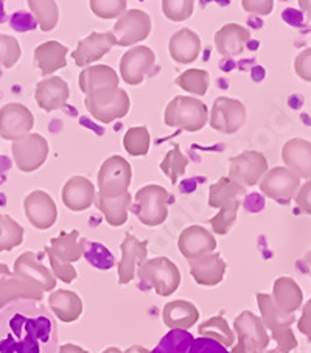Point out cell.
Instances as JSON below:
<instances>
[{"label":"cell","instance_id":"cell-17","mask_svg":"<svg viewBox=\"0 0 311 353\" xmlns=\"http://www.w3.org/2000/svg\"><path fill=\"white\" fill-rule=\"evenodd\" d=\"M121 249V259L119 261L117 274H119V283L128 285L134 280L136 271L139 266L146 260L148 255V241L139 240L137 236L126 232L125 240L120 245Z\"/></svg>","mask_w":311,"mask_h":353},{"label":"cell","instance_id":"cell-29","mask_svg":"<svg viewBox=\"0 0 311 353\" xmlns=\"http://www.w3.org/2000/svg\"><path fill=\"white\" fill-rule=\"evenodd\" d=\"M41 293L42 291L36 285L10 272L0 279V308L22 299L39 301L42 297Z\"/></svg>","mask_w":311,"mask_h":353},{"label":"cell","instance_id":"cell-62","mask_svg":"<svg viewBox=\"0 0 311 353\" xmlns=\"http://www.w3.org/2000/svg\"><path fill=\"white\" fill-rule=\"evenodd\" d=\"M0 235H2V228H0Z\"/></svg>","mask_w":311,"mask_h":353},{"label":"cell","instance_id":"cell-41","mask_svg":"<svg viewBox=\"0 0 311 353\" xmlns=\"http://www.w3.org/2000/svg\"><path fill=\"white\" fill-rule=\"evenodd\" d=\"M187 165H188L187 156L182 153L178 143H173V148L168 151L165 157H163V161L161 162V170L162 173L172 181V184L176 185L182 176L185 174Z\"/></svg>","mask_w":311,"mask_h":353},{"label":"cell","instance_id":"cell-45","mask_svg":"<svg viewBox=\"0 0 311 353\" xmlns=\"http://www.w3.org/2000/svg\"><path fill=\"white\" fill-rule=\"evenodd\" d=\"M194 11V0H162V13L172 22L190 19Z\"/></svg>","mask_w":311,"mask_h":353},{"label":"cell","instance_id":"cell-33","mask_svg":"<svg viewBox=\"0 0 311 353\" xmlns=\"http://www.w3.org/2000/svg\"><path fill=\"white\" fill-rule=\"evenodd\" d=\"M95 204L100 209L101 214L105 215V220L109 226L120 228L128 221L132 198L130 192L115 198H103L100 194H97Z\"/></svg>","mask_w":311,"mask_h":353},{"label":"cell","instance_id":"cell-23","mask_svg":"<svg viewBox=\"0 0 311 353\" xmlns=\"http://www.w3.org/2000/svg\"><path fill=\"white\" fill-rule=\"evenodd\" d=\"M251 41V32L240 23H225L213 36L217 52L224 58L239 57Z\"/></svg>","mask_w":311,"mask_h":353},{"label":"cell","instance_id":"cell-14","mask_svg":"<svg viewBox=\"0 0 311 353\" xmlns=\"http://www.w3.org/2000/svg\"><path fill=\"white\" fill-rule=\"evenodd\" d=\"M34 128V115L22 103H7L0 108V137L5 140L19 139Z\"/></svg>","mask_w":311,"mask_h":353},{"label":"cell","instance_id":"cell-42","mask_svg":"<svg viewBox=\"0 0 311 353\" xmlns=\"http://www.w3.org/2000/svg\"><path fill=\"white\" fill-rule=\"evenodd\" d=\"M0 228H2V235H0V252L13 251L14 248L21 246L23 241V228L19 223L14 221L10 215H0Z\"/></svg>","mask_w":311,"mask_h":353},{"label":"cell","instance_id":"cell-5","mask_svg":"<svg viewBox=\"0 0 311 353\" xmlns=\"http://www.w3.org/2000/svg\"><path fill=\"white\" fill-rule=\"evenodd\" d=\"M132 181V167L125 157L111 156L101 163L97 176V187L103 198H115L128 193Z\"/></svg>","mask_w":311,"mask_h":353},{"label":"cell","instance_id":"cell-56","mask_svg":"<svg viewBox=\"0 0 311 353\" xmlns=\"http://www.w3.org/2000/svg\"><path fill=\"white\" fill-rule=\"evenodd\" d=\"M230 353H261L259 350L252 349V347L246 345L243 341H239V344H235L234 347H232V352Z\"/></svg>","mask_w":311,"mask_h":353},{"label":"cell","instance_id":"cell-60","mask_svg":"<svg viewBox=\"0 0 311 353\" xmlns=\"http://www.w3.org/2000/svg\"><path fill=\"white\" fill-rule=\"evenodd\" d=\"M101 353H126V352H121L120 349H117V347H109V349L103 350Z\"/></svg>","mask_w":311,"mask_h":353},{"label":"cell","instance_id":"cell-51","mask_svg":"<svg viewBox=\"0 0 311 353\" xmlns=\"http://www.w3.org/2000/svg\"><path fill=\"white\" fill-rule=\"evenodd\" d=\"M190 353H230L225 347L209 338H198L193 341Z\"/></svg>","mask_w":311,"mask_h":353},{"label":"cell","instance_id":"cell-38","mask_svg":"<svg viewBox=\"0 0 311 353\" xmlns=\"http://www.w3.org/2000/svg\"><path fill=\"white\" fill-rule=\"evenodd\" d=\"M174 83L187 94L205 95L210 86V75L204 69H187L176 77Z\"/></svg>","mask_w":311,"mask_h":353},{"label":"cell","instance_id":"cell-18","mask_svg":"<svg viewBox=\"0 0 311 353\" xmlns=\"http://www.w3.org/2000/svg\"><path fill=\"white\" fill-rule=\"evenodd\" d=\"M70 99L69 83L61 77H46L44 80L36 84L34 100L44 112H53L63 109Z\"/></svg>","mask_w":311,"mask_h":353},{"label":"cell","instance_id":"cell-10","mask_svg":"<svg viewBox=\"0 0 311 353\" xmlns=\"http://www.w3.org/2000/svg\"><path fill=\"white\" fill-rule=\"evenodd\" d=\"M152 23L148 13L142 10H126L114 23L112 33L120 47H134L143 42L151 33Z\"/></svg>","mask_w":311,"mask_h":353},{"label":"cell","instance_id":"cell-3","mask_svg":"<svg viewBox=\"0 0 311 353\" xmlns=\"http://www.w3.org/2000/svg\"><path fill=\"white\" fill-rule=\"evenodd\" d=\"M168 203L170 194L167 188L157 184H148L139 188L130 210L143 226L156 228L165 223L168 218Z\"/></svg>","mask_w":311,"mask_h":353},{"label":"cell","instance_id":"cell-27","mask_svg":"<svg viewBox=\"0 0 311 353\" xmlns=\"http://www.w3.org/2000/svg\"><path fill=\"white\" fill-rule=\"evenodd\" d=\"M69 48L59 41H46L34 48V64L44 77H52L54 72L67 65Z\"/></svg>","mask_w":311,"mask_h":353},{"label":"cell","instance_id":"cell-61","mask_svg":"<svg viewBox=\"0 0 311 353\" xmlns=\"http://www.w3.org/2000/svg\"><path fill=\"white\" fill-rule=\"evenodd\" d=\"M261 353H288V352H283V350H280L279 347H277V349H274V350H268V352H261Z\"/></svg>","mask_w":311,"mask_h":353},{"label":"cell","instance_id":"cell-47","mask_svg":"<svg viewBox=\"0 0 311 353\" xmlns=\"http://www.w3.org/2000/svg\"><path fill=\"white\" fill-rule=\"evenodd\" d=\"M84 255L90 261V265L99 268V270H109V268L114 266V259L111 252L105 246L99 245V243H90V245L88 243Z\"/></svg>","mask_w":311,"mask_h":353},{"label":"cell","instance_id":"cell-21","mask_svg":"<svg viewBox=\"0 0 311 353\" xmlns=\"http://www.w3.org/2000/svg\"><path fill=\"white\" fill-rule=\"evenodd\" d=\"M97 188L86 176H72L61 192V198L67 209L72 212H84L95 203Z\"/></svg>","mask_w":311,"mask_h":353},{"label":"cell","instance_id":"cell-55","mask_svg":"<svg viewBox=\"0 0 311 353\" xmlns=\"http://www.w3.org/2000/svg\"><path fill=\"white\" fill-rule=\"evenodd\" d=\"M58 353H89V352L84 350L83 347H80V345L69 343V344L61 345L59 349H58Z\"/></svg>","mask_w":311,"mask_h":353},{"label":"cell","instance_id":"cell-57","mask_svg":"<svg viewBox=\"0 0 311 353\" xmlns=\"http://www.w3.org/2000/svg\"><path fill=\"white\" fill-rule=\"evenodd\" d=\"M299 7H301V10L311 21V0H299Z\"/></svg>","mask_w":311,"mask_h":353},{"label":"cell","instance_id":"cell-40","mask_svg":"<svg viewBox=\"0 0 311 353\" xmlns=\"http://www.w3.org/2000/svg\"><path fill=\"white\" fill-rule=\"evenodd\" d=\"M194 338L187 330H170L150 353H190Z\"/></svg>","mask_w":311,"mask_h":353},{"label":"cell","instance_id":"cell-36","mask_svg":"<svg viewBox=\"0 0 311 353\" xmlns=\"http://www.w3.org/2000/svg\"><path fill=\"white\" fill-rule=\"evenodd\" d=\"M36 23L44 33L57 28L59 22V7L57 0H27Z\"/></svg>","mask_w":311,"mask_h":353},{"label":"cell","instance_id":"cell-48","mask_svg":"<svg viewBox=\"0 0 311 353\" xmlns=\"http://www.w3.org/2000/svg\"><path fill=\"white\" fill-rule=\"evenodd\" d=\"M294 70L301 80L311 83V47L297 54L294 59Z\"/></svg>","mask_w":311,"mask_h":353},{"label":"cell","instance_id":"cell-11","mask_svg":"<svg viewBox=\"0 0 311 353\" xmlns=\"http://www.w3.org/2000/svg\"><path fill=\"white\" fill-rule=\"evenodd\" d=\"M268 168H270V165H268V159L263 153L246 150L240 154L230 157L229 178L240 182L243 187H254L263 178Z\"/></svg>","mask_w":311,"mask_h":353},{"label":"cell","instance_id":"cell-49","mask_svg":"<svg viewBox=\"0 0 311 353\" xmlns=\"http://www.w3.org/2000/svg\"><path fill=\"white\" fill-rule=\"evenodd\" d=\"M48 260H50L53 276L59 280H63L64 283H72L73 280L78 277L77 270L72 266V263H61V261L52 257V255H48Z\"/></svg>","mask_w":311,"mask_h":353},{"label":"cell","instance_id":"cell-26","mask_svg":"<svg viewBox=\"0 0 311 353\" xmlns=\"http://www.w3.org/2000/svg\"><path fill=\"white\" fill-rule=\"evenodd\" d=\"M282 161L286 168L299 178L311 179V142L302 137L290 139L282 148Z\"/></svg>","mask_w":311,"mask_h":353},{"label":"cell","instance_id":"cell-13","mask_svg":"<svg viewBox=\"0 0 311 353\" xmlns=\"http://www.w3.org/2000/svg\"><path fill=\"white\" fill-rule=\"evenodd\" d=\"M119 83V74L111 65L106 64L84 67L80 77H78V88L81 89V92L86 97L111 94L120 88Z\"/></svg>","mask_w":311,"mask_h":353},{"label":"cell","instance_id":"cell-12","mask_svg":"<svg viewBox=\"0 0 311 353\" xmlns=\"http://www.w3.org/2000/svg\"><path fill=\"white\" fill-rule=\"evenodd\" d=\"M156 64V54L146 46H134L120 59V78L130 86H139Z\"/></svg>","mask_w":311,"mask_h":353},{"label":"cell","instance_id":"cell-30","mask_svg":"<svg viewBox=\"0 0 311 353\" xmlns=\"http://www.w3.org/2000/svg\"><path fill=\"white\" fill-rule=\"evenodd\" d=\"M271 299L276 303V307L280 312L286 314H294L302 307L303 293L294 279L279 277L274 282Z\"/></svg>","mask_w":311,"mask_h":353},{"label":"cell","instance_id":"cell-31","mask_svg":"<svg viewBox=\"0 0 311 353\" xmlns=\"http://www.w3.org/2000/svg\"><path fill=\"white\" fill-rule=\"evenodd\" d=\"M162 319L170 330H188L198 322L199 310L188 301H173L163 307Z\"/></svg>","mask_w":311,"mask_h":353},{"label":"cell","instance_id":"cell-35","mask_svg":"<svg viewBox=\"0 0 311 353\" xmlns=\"http://www.w3.org/2000/svg\"><path fill=\"white\" fill-rule=\"evenodd\" d=\"M257 302L261 314V322L266 328H270L271 333L282 330V328H288L296 322L294 314H286L276 307V303L272 302L271 294L259 293L257 294Z\"/></svg>","mask_w":311,"mask_h":353},{"label":"cell","instance_id":"cell-44","mask_svg":"<svg viewBox=\"0 0 311 353\" xmlns=\"http://www.w3.org/2000/svg\"><path fill=\"white\" fill-rule=\"evenodd\" d=\"M89 7L99 19H119L126 11V0H89Z\"/></svg>","mask_w":311,"mask_h":353},{"label":"cell","instance_id":"cell-1","mask_svg":"<svg viewBox=\"0 0 311 353\" xmlns=\"http://www.w3.org/2000/svg\"><path fill=\"white\" fill-rule=\"evenodd\" d=\"M58 325L50 310L30 299L0 312V353H58Z\"/></svg>","mask_w":311,"mask_h":353},{"label":"cell","instance_id":"cell-20","mask_svg":"<svg viewBox=\"0 0 311 353\" xmlns=\"http://www.w3.org/2000/svg\"><path fill=\"white\" fill-rule=\"evenodd\" d=\"M218 248L217 239L212 232L199 224H193L182 230L178 239V249L185 259L193 260L201 255L210 254Z\"/></svg>","mask_w":311,"mask_h":353},{"label":"cell","instance_id":"cell-25","mask_svg":"<svg viewBox=\"0 0 311 353\" xmlns=\"http://www.w3.org/2000/svg\"><path fill=\"white\" fill-rule=\"evenodd\" d=\"M234 328L239 334V341H243L246 345L259 352H265L270 344V334L266 332L260 318H257L252 312H243L234 322Z\"/></svg>","mask_w":311,"mask_h":353},{"label":"cell","instance_id":"cell-53","mask_svg":"<svg viewBox=\"0 0 311 353\" xmlns=\"http://www.w3.org/2000/svg\"><path fill=\"white\" fill-rule=\"evenodd\" d=\"M294 199L299 210H301L302 214L311 216V179L305 182L303 185H301Z\"/></svg>","mask_w":311,"mask_h":353},{"label":"cell","instance_id":"cell-8","mask_svg":"<svg viewBox=\"0 0 311 353\" xmlns=\"http://www.w3.org/2000/svg\"><path fill=\"white\" fill-rule=\"evenodd\" d=\"M88 112L103 125H109L112 121L123 119L131 109V99L125 89L119 88L111 94L99 97H86L84 100Z\"/></svg>","mask_w":311,"mask_h":353},{"label":"cell","instance_id":"cell-15","mask_svg":"<svg viewBox=\"0 0 311 353\" xmlns=\"http://www.w3.org/2000/svg\"><path fill=\"white\" fill-rule=\"evenodd\" d=\"M23 210L28 223L34 229L47 230L58 221V207L53 198L44 190H33L23 199Z\"/></svg>","mask_w":311,"mask_h":353},{"label":"cell","instance_id":"cell-7","mask_svg":"<svg viewBox=\"0 0 311 353\" xmlns=\"http://www.w3.org/2000/svg\"><path fill=\"white\" fill-rule=\"evenodd\" d=\"M246 119V106L240 100L224 95L213 100L209 112V125L212 130L221 134H235L245 126Z\"/></svg>","mask_w":311,"mask_h":353},{"label":"cell","instance_id":"cell-37","mask_svg":"<svg viewBox=\"0 0 311 353\" xmlns=\"http://www.w3.org/2000/svg\"><path fill=\"white\" fill-rule=\"evenodd\" d=\"M198 333L201 338L217 341L218 344H221L225 349L235 345V334L230 330V325L223 316H213V318L203 322L198 327Z\"/></svg>","mask_w":311,"mask_h":353},{"label":"cell","instance_id":"cell-50","mask_svg":"<svg viewBox=\"0 0 311 353\" xmlns=\"http://www.w3.org/2000/svg\"><path fill=\"white\" fill-rule=\"evenodd\" d=\"M241 7L246 13L268 16L274 10V0H241Z\"/></svg>","mask_w":311,"mask_h":353},{"label":"cell","instance_id":"cell-2","mask_svg":"<svg viewBox=\"0 0 311 353\" xmlns=\"http://www.w3.org/2000/svg\"><path fill=\"white\" fill-rule=\"evenodd\" d=\"M163 123L185 132H198L209 123V108L193 97L178 95L163 111Z\"/></svg>","mask_w":311,"mask_h":353},{"label":"cell","instance_id":"cell-4","mask_svg":"<svg viewBox=\"0 0 311 353\" xmlns=\"http://www.w3.org/2000/svg\"><path fill=\"white\" fill-rule=\"evenodd\" d=\"M139 279L148 288L156 291V294L168 297L178 291L181 285V271L172 260L167 257H154L145 260L139 266Z\"/></svg>","mask_w":311,"mask_h":353},{"label":"cell","instance_id":"cell-6","mask_svg":"<svg viewBox=\"0 0 311 353\" xmlns=\"http://www.w3.org/2000/svg\"><path fill=\"white\" fill-rule=\"evenodd\" d=\"M11 153H13L16 167L21 172L33 173L46 163L48 153H50V145L41 134L30 132L13 140Z\"/></svg>","mask_w":311,"mask_h":353},{"label":"cell","instance_id":"cell-19","mask_svg":"<svg viewBox=\"0 0 311 353\" xmlns=\"http://www.w3.org/2000/svg\"><path fill=\"white\" fill-rule=\"evenodd\" d=\"M14 276L21 277L27 282L38 287L42 293L52 291L57 285V277L53 276L42 263L39 255L34 252H23L19 259L14 261Z\"/></svg>","mask_w":311,"mask_h":353},{"label":"cell","instance_id":"cell-22","mask_svg":"<svg viewBox=\"0 0 311 353\" xmlns=\"http://www.w3.org/2000/svg\"><path fill=\"white\" fill-rule=\"evenodd\" d=\"M86 245L88 240L81 236L77 229L70 230V232L63 230L58 236L50 240V245L44 251L47 255H52L61 263H73V261H78L83 257L84 251H86Z\"/></svg>","mask_w":311,"mask_h":353},{"label":"cell","instance_id":"cell-58","mask_svg":"<svg viewBox=\"0 0 311 353\" xmlns=\"http://www.w3.org/2000/svg\"><path fill=\"white\" fill-rule=\"evenodd\" d=\"M301 263H305V271H307V274L311 277V251H308L307 254L303 255Z\"/></svg>","mask_w":311,"mask_h":353},{"label":"cell","instance_id":"cell-59","mask_svg":"<svg viewBox=\"0 0 311 353\" xmlns=\"http://www.w3.org/2000/svg\"><path fill=\"white\" fill-rule=\"evenodd\" d=\"M10 272H11V271H10V268H8L7 265L0 263V279L5 277V276H7V274H10Z\"/></svg>","mask_w":311,"mask_h":353},{"label":"cell","instance_id":"cell-32","mask_svg":"<svg viewBox=\"0 0 311 353\" xmlns=\"http://www.w3.org/2000/svg\"><path fill=\"white\" fill-rule=\"evenodd\" d=\"M48 307L61 322L72 324L83 314V301L75 291L57 290L48 296Z\"/></svg>","mask_w":311,"mask_h":353},{"label":"cell","instance_id":"cell-39","mask_svg":"<svg viewBox=\"0 0 311 353\" xmlns=\"http://www.w3.org/2000/svg\"><path fill=\"white\" fill-rule=\"evenodd\" d=\"M150 143L151 137L146 126H132L123 136L125 151L132 157H143L148 154Z\"/></svg>","mask_w":311,"mask_h":353},{"label":"cell","instance_id":"cell-54","mask_svg":"<svg viewBox=\"0 0 311 353\" xmlns=\"http://www.w3.org/2000/svg\"><path fill=\"white\" fill-rule=\"evenodd\" d=\"M297 328L303 336L311 339V299L303 305L301 319L297 321Z\"/></svg>","mask_w":311,"mask_h":353},{"label":"cell","instance_id":"cell-43","mask_svg":"<svg viewBox=\"0 0 311 353\" xmlns=\"http://www.w3.org/2000/svg\"><path fill=\"white\" fill-rule=\"evenodd\" d=\"M240 205H241V199H235L234 203L218 209V214L209 221L213 232L218 235L228 234L237 221V215H239Z\"/></svg>","mask_w":311,"mask_h":353},{"label":"cell","instance_id":"cell-16","mask_svg":"<svg viewBox=\"0 0 311 353\" xmlns=\"http://www.w3.org/2000/svg\"><path fill=\"white\" fill-rule=\"evenodd\" d=\"M115 46H117V39L112 32H92L84 39L78 41L77 48L72 52V59L78 67L92 65L103 57H106Z\"/></svg>","mask_w":311,"mask_h":353},{"label":"cell","instance_id":"cell-9","mask_svg":"<svg viewBox=\"0 0 311 353\" xmlns=\"http://www.w3.org/2000/svg\"><path fill=\"white\" fill-rule=\"evenodd\" d=\"M260 192L266 198L288 204L301 188V178L286 167L270 168L259 182Z\"/></svg>","mask_w":311,"mask_h":353},{"label":"cell","instance_id":"cell-52","mask_svg":"<svg viewBox=\"0 0 311 353\" xmlns=\"http://www.w3.org/2000/svg\"><path fill=\"white\" fill-rule=\"evenodd\" d=\"M272 338L276 339V343L279 344V349L283 350V352H291L294 350L297 347V339L294 336V333H292L291 327L288 328H282V330H277V332H272Z\"/></svg>","mask_w":311,"mask_h":353},{"label":"cell","instance_id":"cell-46","mask_svg":"<svg viewBox=\"0 0 311 353\" xmlns=\"http://www.w3.org/2000/svg\"><path fill=\"white\" fill-rule=\"evenodd\" d=\"M22 57V48L19 41L14 36L0 34V65L5 69L14 67Z\"/></svg>","mask_w":311,"mask_h":353},{"label":"cell","instance_id":"cell-28","mask_svg":"<svg viewBox=\"0 0 311 353\" xmlns=\"http://www.w3.org/2000/svg\"><path fill=\"white\" fill-rule=\"evenodd\" d=\"M168 52L176 63H194L201 53V39L198 33H194L190 28H181L174 32L168 42Z\"/></svg>","mask_w":311,"mask_h":353},{"label":"cell","instance_id":"cell-34","mask_svg":"<svg viewBox=\"0 0 311 353\" xmlns=\"http://www.w3.org/2000/svg\"><path fill=\"white\" fill-rule=\"evenodd\" d=\"M245 193L246 187H243L240 182L234 181L229 176H223L209 188V205L213 209H221V207L234 203L235 199H240V196H245Z\"/></svg>","mask_w":311,"mask_h":353},{"label":"cell","instance_id":"cell-24","mask_svg":"<svg viewBox=\"0 0 311 353\" xmlns=\"http://www.w3.org/2000/svg\"><path fill=\"white\" fill-rule=\"evenodd\" d=\"M190 274L194 282L203 287H217L223 282L225 274V261L221 255L210 252L190 260Z\"/></svg>","mask_w":311,"mask_h":353}]
</instances>
